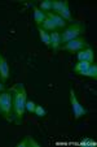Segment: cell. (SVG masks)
I'll list each match as a JSON object with an SVG mask.
<instances>
[{
  "label": "cell",
  "instance_id": "cell-1",
  "mask_svg": "<svg viewBox=\"0 0 97 147\" xmlns=\"http://www.w3.org/2000/svg\"><path fill=\"white\" fill-rule=\"evenodd\" d=\"M8 91L12 94V122H14L16 125H21L23 120V113L26 111L27 92L22 83H16Z\"/></svg>",
  "mask_w": 97,
  "mask_h": 147
},
{
  "label": "cell",
  "instance_id": "cell-2",
  "mask_svg": "<svg viewBox=\"0 0 97 147\" xmlns=\"http://www.w3.org/2000/svg\"><path fill=\"white\" fill-rule=\"evenodd\" d=\"M83 33H84V25L82 22H78L76 21V22L70 24L61 33V43L65 45V43H67V42L71 40V39L78 38V36Z\"/></svg>",
  "mask_w": 97,
  "mask_h": 147
},
{
  "label": "cell",
  "instance_id": "cell-3",
  "mask_svg": "<svg viewBox=\"0 0 97 147\" xmlns=\"http://www.w3.org/2000/svg\"><path fill=\"white\" fill-rule=\"evenodd\" d=\"M12 94L9 91L0 92V116H3L7 121H12Z\"/></svg>",
  "mask_w": 97,
  "mask_h": 147
},
{
  "label": "cell",
  "instance_id": "cell-4",
  "mask_svg": "<svg viewBox=\"0 0 97 147\" xmlns=\"http://www.w3.org/2000/svg\"><path fill=\"white\" fill-rule=\"evenodd\" d=\"M86 47H89L87 40L83 38V36H78V38L71 39V40H69L67 43L62 45L61 47H60V50L69 51V52H75V51H80Z\"/></svg>",
  "mask_w": 97,
  "mask_h": 147
},
{
  "label": "cell",
  "instance_id": "cell-5",
  "mask_svg": "<svg viewBox=\"0 0 97 147\" xmlns=\"http://www.w3.org/2000/svg\"><path fill=\"white\" fill-rule=\"evenodd\" d=\"M69 94H70V104H71V109H72V113H74V117H75V120H79L80 117H83L84 115L87 113V109L79 103L74 90L70 89Z\"/></svg>",
  "mask_w": 97,
  "mask_h": 147
},
{
  "label": "cell",
  "instance_id": "cell-6",
  "mask_svg": "<svg viewBox=\"0 0 97 147\" xmlns=\"http://www.w3.org/2000/svg\"><path fill=\"white\" fill-rule=\"evenodd\" d=\"M76 57L79 61H88L91 64L94 63V52L91 47H86V48H83V50L78 51Z\"/></svg>",
  "mask_w": 97,
  "mask_h": 147
},
{
  "label": "cell",
  "instance_id": "cell-7",
  "mask_svg": "<svg viewBox=\"0 0 97 147\" xmlns=\"http://www.w3.org/2000/svg\"><path fill=\"white\" fill-rule=\"evenodd\" d=\"M49 38H50V47H52L53 51H58L60 47L62 46L61 43V33L58 30L50 31L49 33Z\"/></svg>",
  "mask_w": 97,
  "mask_h": 147
},
{
  "label": "cell",
  "instance_id": "cell-8",
  "mask_svg": "<svg viewBox=\"0 0 97 147\" xmlns=\"http://www.w3.org/2000/svg\"><path fill=\"white\" fill-rule=\"evenodd\" d=\"M9 77V65L4 56L0 55V78L1 82H5Z\"/></svg>",
  "mask_w": 97,
  "mask_h": 147
},
{
  "label": "cell",
  "instance_id": "cell-9",
  "mask_svg": "<svg viewBox=\"0 0 97 147\" xmlns=\"http://www.w3.org/2000/svg\"><path fill=\"white\" fill-rule=\"evenodd\" d=\"M45 16L48 17V18H50L53 21V22L56 24V26H57V29L58 28H66V25H67V22L66 21H65L64 18H62L61 16H60V14H57V13H54V12H47V13H45Z\"/></svg>",
  "mask_w": 97,
  "mask_h": 147
},
{
  "label": "cell",
  "instance_id": "cell-10",
  "mask_svg": "<svg viewBox=\"0 0 97 147\" xmlns=\"http://www.w3.org/2000/svg\"><path fill=\"white\" fill-rule=\"evenodd\" d=\"M60 16L62 17V18L65 20V21H69V22H74L72 21V17H71V12H70V8H69V1L67 0H64V4H62V8H61V11H60Z\"/></svg>",
  "mask_w": 97,
  "mask_h": 147
},
{
  "label": "cell",
  "instance_id": "cell-11",
  "mask_svg": "<svg viewBox=\"0 0 97 147\" xmlns=\"http://www.w3.org/2000/svg\"><path fill=\"white\" fill-rule=\"evenodd\" d=\"M89 67H91V63L88 61H78L74 67V72L79 76H84V73L88 70Z\"/></svg>",
  "mask_w": 97,
  "mask_h": 147
},
{
  "label": "cell",
  "instance_id": "cell-12",
  "mask_svg": "<svg viewBox=\"0 0 97 147\" xmlns=\"http://www.w3.org/2000/svg\"><path fill=\"white\" fill-rule=\"evenodd\" d=\"M33 8H34V18H35V22H36V25H38V26H40L47 16H45L44 12L40 11V9H39V7H36L35 4H33Z\"/></svg>",
  "mask_w": 97,
  "mask_h": 147
},
{
  "label": "cell",
  "instance_id": "cell-13",
  "mask_svg": "<svg viewBox=\"0 0 97 147\" xmlns=\"http://www.w3.org/2000/svg\"><path fill=\"white\" fill-rule=\"evenodd\" d=\"M39 147V143L33 138V137H25L22 141H19L17 143V147Z\"/></svg>",
  "mask_w": 97,
  "mask_h": 147
},
{
  "label": "cell",
  "instance_id": "cell-14",
  "mask_svg": "<svg viewBox=\"0 0 97 147\" xmlns=\"http://www.w3.org/2000/svg\"><path fill=\"white\" fill-rule=\"evenodd\" d=\"M40 28L44 29L45 31H48V33H50V31H54L57 30V26H56V24L53 22L50 18H48V17H45V20L42 22V25H40Z\"/></svg>",
  "mask_w": 97,
  "mask_h": 147
},
{
  "label": "cell",
  "instance_id": "cell-15",
  "mask_svg": "<svg viewBox=\"0 0 97 147\" xmlns=\"http://www.w3.org/2000/svg\"><path fill=\"white\" fill-rule=\"evenodd\" d=\"M38 31H39V36L42 39V42L45 46H50V38H49V33L45 31L44 29H42L40 26H38Z\"/></svg>",
  "mask_w": 97,
  "mask_h": 147
},
{
  "label": "cell",
  "instance_id": "cell-16",
  "mask_svg": "<svg viewBox=\"0 0 97 147\" xmlns=\"http://www.w3.org/2000/svg\"><path fill=\"white\" fill-rule=\"evenodd\" d=\"M84 77H91V78H93V80H97V65L94 64V63L91 64L88 70L84 73Z\"/></svg>",
  "mask_w": 97,
  "mask_h": 147
},
{
  "label": "cell",
  "instance_id": "cell-17",
  "mask_svg": "<svg viewBox=\"0 0 97 147\" xmlns=\"http://www.w3.org/2000/svg\"><path fill=\"white\" fill-rule=\"evenodd\" d=\"M40 11H44V13L52 11V0H43L40 3V7H39Z\"/></svg>",
  "mask_w": 97,
  "mask_h": 147
},
{
  "label": "cell",
  "instance_id": "cell-18",
  "mask_svg": "<svg viewBox=\"0 0 97 147\" xmlns=\"http://www.w3.org/2000/svg\"><path fill=\"white\" fill-rule=\"evenodd\" d=\"M62 4H64V0H52V11L58 14L62 8Z\"/></svg>",
  "mask_w": 97,
  "mask_h": 147
},
{
  "label": "cell",
  "instance_id": "cell-19",
  "mask_svg": "<svg viewBox=\"0 0 97 147\" xmlns=\"http://www.w3.org/2000/svg\"><path fill=\"white\" fill-rule=\"evenodd\" d=\"M34 113H35L38 117H44L45 115H47V109H45L43 106H36Z\"/></svg>",
  "mask_w": 97,
  "mask_h": 147
},
{
  "label": "cell",
  "instance_id": "cell-20",
  "mask_svg": "<svg viewBox=\"0 0 97 147\" xmlns=\"http://www.w3.org/2000/svg\"><path fill=\"white\" fill-rule=\"evenodd\" d=\"M35 102H33V100H27L26 102V111L30 112V113H34V111H35Z\"/></svg>",
  "mask_w": 97,
  "mask_h": 147
},
{
  "label": "cell",
  "instance_id": "cell-21",
  "mask_svg": "<svg viewBox=\"0 0 97 147\" xmlns=\"http://www.w3.org/2000/svg\"><path fill=\"white\" fill-rule=\"evenodd\" d=\"M1 91H5V87H4L3 82H0V92H1Z\"/></svg>",
  "mask_w": 97,
  "mask_h": 147
}]
</instances>
